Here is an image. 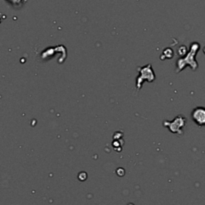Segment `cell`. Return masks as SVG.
<instances>
[{
  "label": "cell",
  "mask_w": 205,
  "mask_h": 205,
  "mask_svg": "<svg viewBox=\"0 0 205 205\" xmlns=\"http://www.w3.org/2000/svg\"><path fill=\"white\" fill-rule=\"evenodd\" d=\"M138 70H139L140 75L137 78L136 88L137 90H139L142 88V85H143L144 81H147V82L151 83V82L155 80V74L152 71L151 64H148V65L143 67H139Z\"/></svg>",
  "instance_id": "1"
},
{
  "label": "cell",
  "mask_w": 205,
  "mask_h": 205,
  "mask_svg": "<svg viewBox=\"0 0 205 205\" xmlns=\"http://www.w3.org/2000/svg\"><path fill=\"white\" fill-rule=\"evenodd\" d=\"M186 119L182 115H179L171 121H164V126L168 127L172 133H182V128L186 124Z\"/></svg>",
  "instance_id": "2"
},
{
  "label": "cell",
  "mask_w": 205,
  "mask_h": 205,
  "mask_svg": "<svg viewBox=\"0 0 205 205\" xmlns=\"http://www.w3.org/2000/svg\"><path fill=\"white\" fill-rule=\"evenodd\" d=\"M193 121L199 126H205V108L198 107L192 113Z\"/></svg>",
  "instance_id": "3"
},
{
  "label": "cell",
  "mask_w": 205,
  "mask_h": 205,
  "mask_svg": "<svg viewBox=\"0 0 205 205\" xmlns=\"http://www.w3.org/2000/svg\"><path fill=\"white\" fill-rule=\"evenodd\" d=\"M129 205H134V204H130Z\"/></svg>",
  "instance_id": "4"
}]
</instances>
